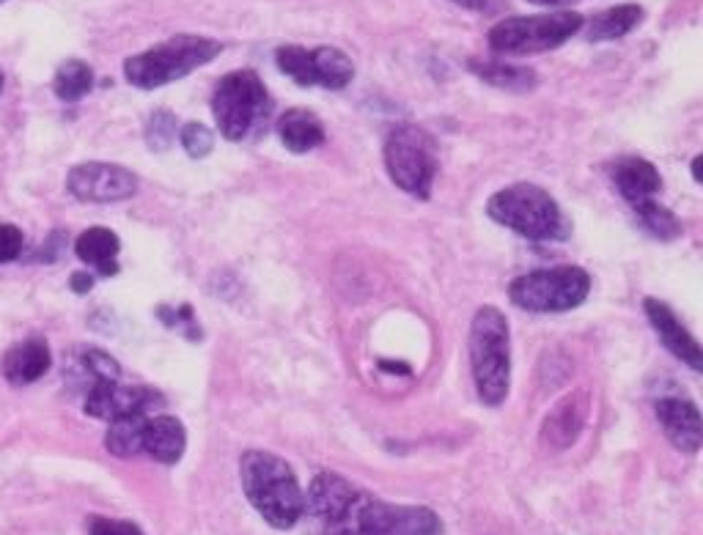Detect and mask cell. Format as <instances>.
Segmentation results:
<instances>
[{
  "instance_id": "6da1fadb",
  "label": "cell",
  "mask_w": 703,
  "mask_h": 535,
  "mask_svg": "<svg viewBox=\"0 0 703 535\" xmlns=\"http://www.w3.org/2000/svg\"><path fill=\"white\" fill-rule=\"evenodd\" d=\"M303 516L316 535H443L432 508L388 506L332 473L316 475Z\"/></svg>"
},
{
  "instance_id": "7a4b0ae2",
  "label": "cell",
  "mask_w": 703,
  "mask_h": 535,
  "mask_svg": "<svg viewBox=\"0 0 703 535\" xmlns=\"http://www.w3.org/2000/svg\"><path fill=\"white\" fill-rule=\"evenodd\" d=\"M240 478L245 497L264 522L289 530L303 519L305 491L283 459L267 450H247L240 459Z\"/></svg>"
},
{
  "instance_id": "3957f363",
  "label": "cell",
  "mask_w": 703,
  "mask_h": 535,
  "mask_svg": "<svg viewBox=\"0 0 703 535\" xmlns=\"http://www.w3.org/2000/svg\"><path fill=\"white\" fill-rule=\"evenodd\" d=\"M470 368L481 404L500 406L511 388L509 319L498 308H481L470 325Z\"/></svg>"
},
{
  "instance_id": "277c9868",
  "label": "cell",
  "mask_w": 703,
  "mask_h": 535,
  "mask_svg": "<svg viewBox=\"0 0 703 535\" xmlns=\"http://www.w3.org/2000/svg\"><path fill=\"white\" fill-rule=\"evenodd\" d=\"M486 215L528 240L553 242L569 236V222L560 206L536 184L520 182L495 193L486 204Z\"/></svg>"
},
{
  "instance_id": "5b68a950",
  "label": "cell",
  "mask_w": 703,
  "mask_h": 535,
  "mask_svg": "<svg viewBox=\"0 0 703 535\" xmlns=\"http://www.w3.org/2000/svg\"><path fill=\"white\" fill-rule=\"evenodd\" d=\"M223 52V45L206 36H190L179 34L173 39L155 45L151 50L132 56L124 61V77L135 88H151L168 86L173 81H182L190 72H195L204 63L215 61Z\"/></svg>"
},
{
  "instance_id": "8992f818",
  "label": "cell",
  "mask_w": 703,
  "mask_h": 535,
  "mask_svg": "<svg viewBox=\"0 0 703 535\" xmlns=\"http://www.w3.org/2000/svg\"><path fill=\"white\" fill-rule=\"evenodd\" d=\"M213 113L226 141H245L267 124L272 99L267 86L253 69H237L218 83L213 97Z\"/></svg>"
},
{
  "instance_id": "52a82bcc",
  "label": "cell",
  "mask_w": 703,
  "mask_h": 535,
  "mask_svg": "<svg viewBox=\"0 0 703 535\" xmlns=\"http://www.w3.org/2000/svg\"><path fill=\"white\" fill-rule=\"evenodd\" d=\"M585 28L580 12H547L531 17H509L489 31V47L500 56H538L567 45Z\"/></svg>"
},
{
  "instance_id": "ba28073f",
  "label": "cell",
  "mask_w": 703,
  "mask_h": 535,
  "mask_svg": "<svg viewBox=\"0 0 703 535\" xmlns=\"http://www.w3.org/2000/svg\"><path fill=\"white\" fill-rule=\"evenodd\" d=\"M591 291V275L583 267H553L511 280L509 296L528 314H563L583 305Z\"/></svg>"
},
{
  "instance_id": "9c48e42d",
  "label": "cell",
  "mask_w": 703,
  "mask_h": 535,
  "mask_svg": "<svg viewBox=\"0 0 703 535\" xmlns=\"http://www.w3.org/2000/svg\"><path fill=\"white\" fill-rule=\"evenodd\" d=\"M385 168L396 187L426 200L437 177V146L429 132L404 124L396 126L385 141Z\"/></svg>"
},
{
  "instance_id": "30bf717a",
  "label": "cell",
  "mask_w": 703,
  "mask_h": 535,
  "mask_svg": "<svg viewBox=\"0 0 703 535\" xmlns=\"http://www.w3.org/2000/svg\"><path fill=\"white\" fill-rule=\"evenodd\" d=\"M275 63L298 86H322L341 92L355 77V63L338 47H300L283 45L275 52Z\"/></svg>"
},
{
  "instance_id": "8fae6325",
  "label": "cell",
  "mask_w": 703,
  "mask_h": 535,
  "mask_svg": "<svg viewBox=\"0 0 703 535\" xmlns=\"http://www.w3.org/2000/svg\"><path fill=\"white\" fill-rule=\"evenodd\" d=\"M69 193L86 204H116L137 193V177L110 162H83L66 177Z\"/></svg>"
},
{
  "instance_id": "7c38bea8",
  "label": "cell",
  "mask_w": 703,
  "mask_h": 535,
  "mask_svg": "<svg viewBox=\"0 0 703 535\" xmlns=\"http://www.w3.org/2000/svg\"><path fill=\"white\" fill-rule=\"evenodd\" d=\"M162 404V396L151 388H132L121 381H94L86 396V412L97 421H119L130 415H149Z\"/></svg>"
},
{
  "instance_id": "4fadbf2b",
  "label": "cell",
  "mask_w": 703,
  "mask_h": 535,
  "mask_svg": "<svg viewBox=\"0 0 703 535\" xmlns=\"http://www.w3.org/2000/svg\"><path fill=\"white\" fill-rule=\"evenodd\" d=\"M657 421L663 431L668 434L670 442L684 453H698L703 442V423L701 412L690 399H679V396H663L654 404Z\"/></svg>"
},
{
  "instance_id": "5bb4252c",
  "label": "cell",
  "mask_w": 703,
  "mask_h": 535,
  "mask_svg": "<svg viewBox=\"0 0 703 535\" xmlns=\"http://www.w3.org/2000/svg\"><path fill=\"white\" fill-rule=\"evenodd\" d=\"M643 311H646L649 321H652V327L657 330L659 341L668 346V352H674L676 357H679L681 363L690 365L692 370H701V365H703L701 346H698L695 338L690 336V330L681 325L679 316L670 311V305H665V302L649 296V300L643 302Z\"/></svg>"
},
{
  "instance_id": "9a60e30c",
  "label": "cell",
  "mask_w": 703,
  "mask_h": 535,
  "mask_svg": "<svg viewBox=\"0 0 703 535\" xmlns=\"http://www.w3.org/2000/svg\"><path fill=\"white\" fill-rule=\"evenodd\" d=\"M613 182H616L618 193L623 195L632 209L646 200L657 198V193L663 190V179H659V171L643 157H621L613 166Z\"/></svg>"
},
{
  "instance_id": "2e32d148",
  "label": "cell",
  "mask_w": 703,
  "mask_h": 535,
  "mask_svg": "<svg viewBox=\"0 0 703 535\" xmlns=\"http://www.w3.org/2000/svg\"><path fill=\"white\" fill-rule=\"evenodd\" d=\"M50 365L52 354L45 338L28 336L17 346L9 349L0 370H3L7 381H12V385H31V381H39L50 370Z\"/></svg>"
},
{
  "instance_id": "e0dca14e",
  "label": "cell",
  "mask_w": 703,
  "mask_h": 535,
  "mask_svg": "<svg viewBox=\"0 0 703 535\" xmlns=\"http://www.w3.org/2000/svg\"><path fill=\"white\" fill-rule=\"evenodd\" d=\"M585 417H589V396L572 393L560 401L553 412L547 415L542 428V439L553 448H569L583 431Z\"/></svg>"
},
{
  "instance_id": "ac0fdd59",
  "label": "cell",
  "mask_w": 703,
  "mask_h": 535,
  "mask_svg": "<svg viewBox=\"0 0 703 535\" xmlns=\"http://www.w3.org/2000/svg\"><path fill=\"white\" fill-rule=\"evenodd\" d=\"M187 448V431L177 417H149L144 428V453L160 464H177Z\"/></svg>"
},
{
  "instance_id": "d6986e66",
  "label": "cell",
  "mask_w": 703,
  "mask_h": 535,
  "mask_svg": "<svg viewBox=\"0 0 703 535\" xmlns=\"http://www.w3.org/2000/svg\"><path fill=\"white\" fill-rule=\"evenodd\" d=\"M278 135L280 143L294 151V155H305L311 148L322 146L325 143V126L316 119V113L303 108H294L289 113L280 115L278 121Z\"/></svg>"
},
{
  "instance_id": "ffe728a7",
  "label": "cell",
  "mask_w": 703,
  "mask_h": 535,
  "mask_svg": "<svg viewBox=\"0 0 703 535\" xmlns=\"http://www.w3.org/2000/svg\"><path fill=\"white\" fill-rule=\"evenodd\" d=\"M119 251H121V242L110 228H88V231H83L75 242L77 258H81L83 264L97 267L99 275H105V278L119 272V264H116Z\"/></svg>"
},
{
  "instance_id": "44dd1931",
  "label": "cell",
  "mask_w": 703,
  "mask_h": 535,
  "mask_svg": "<svg viewBox=\"0 0 703 535\" xmlns=\"http://www.w3.org/2000/svg\"><path fill=\"white\" fill-rule=\"evenodd\" d=\"M643 23V9L638 3H621V7H613L607 12L596 14L589 23V41H613L621 39V36L632 34L638 25Z\"/></svg>"
},
{
  "instance_id": "7402d4cb",
  "label": "cell",
  "mask_w": 703,
  "mask_h": 535,
  "mask_svg": "<svg viewBox=\"0 0 703 535\" xmlns=\"http://www.w3.org/2000/svg\"><path fill=\"white\" fill-rule=\"evenodd\" d=\"M473 74H478L481 81H486L495 88H506V92H531L536 88V74L533 69L511 66L504 61H470Z\"/></svg>"
},
{
  "instance_id": "603a6c76",
  "label": "cell",
  "mask_w": 703,
  "mask_h": 535,
  "mask_svg": "<svg viewBox=\"0 0 703 535\" xmlns=\"http://www.w3.org/2000/svg\"><path fill=\"white\" fill-rule=\"evenodd\" d=\"M149 415H130L119 417L110 423L108 434H105V448L119 459H130V455L144 453V428Z\"/></svg>"
},
{
  "instance_id": "cb8c5ba5",
  "label": "cell",
  "mask_w": 703,
  "mask_h": 535,
  "mask_svg": "<svg viewBox=\"0 0 703 535\" xmlns=\"http://www.w3.org/2000/svg\"><path fill=\"white\" fill-rule=\"evenodd\" d=\"M94 88V69L81 58H69L58 66L56 77H52V92L63 102H77Z\"/></svg>"
},
{
  "instance_id": "d4e9b609",
  "label": "cell",
  "mask_w": 703,
  "mask_h": 535,
  "mask_svg": "<svg viewBox=\"0 0 703 535\" xmlns=\"http://www.w3.org/2000/svg\"><path fill=\"white\" fill-rule=\"evenodd\" d=\"M635 215H638V220L643 222V228H646L649 234L657 236V240L670 242L681 234V222L676 220L674 211H668L665 206H659L657 198L635 206Z\"/></svg>"
},
{
  "instance_id": "484cf974",
  "label": "cell",
  "mask_w": 703,
  "mask_h": 535,
  "mask_svg": "<svg viewBox=\"0 0 703 535\" xmlns=\"http://www.w3.org/2000/svg\"><path fill=\"white\" fill-rule=\"evenodd\" d=\"M179 141H182V148L193 160H204V157L213 155L215 148V135L204 124H198V121L184 124L182 132H179Z\"/></svg>"
},
{
  "instance_id": "4316f807",
  "label": "cell",
  "mask_w": 703,
  "mask_h": 535,
  "mask_svg": "<svg viewBox=\"0 0 703 535\" xmlns=\"http://www.w3.org/2000/svg\"><path fill=\"white\" fill-rule=\"evenodd\" d=\"M173 137H177V121H173V115L166 113V110L151 113L149 124H146V143L155 151H166L173 143Z\"/></svg>"
},
{
  "instance_id": "83f0119b",
  "label": "cell",
  "mask_w": 703,
  "mask_h": 535,
  "mask_svg": "<svg viewBox=\"0 0 703 535\" xmlns=\"http://www.w3.org/2000/svg\"><path fill=\"white\" fill-rule=\"evenodd\" d=\"M83 365H86L88 374L94 376V381H119L121 379V365L116 363L108 352H99V349H88L86 357H83Z\"/></svg>"
},
{
  "instance_id": "f1b7e54d",
  "label": "cell",
  "mask_w": 703,
  "mask_h": 535,
  "mask_svg": "<svg viewBox=\"0 0 703 535\" xmlns=\"http://www.w3.org/2000/svg\"><path fill=\"white\" fill-rule=\"evenodd\" d=\"M88 535H146L137 524L124 522V519H88Z\"/></svg>"
},
{
  "instance_id": "f546056e",
  "label": "cell",
  "mask_w": 703,
  "mask_h": 535,
  "mask_svg": "<svg viewBox=\"0 0 703 535\" xmlns=\"http://www.w3.org/2000/svg\"><path fill=\"white\" fill-rule=\"evenodd\" d=\"M23 231H20L17 226H9V222H3L0 226V264H9L14 262V258H20V253H23Z\"/></svg>"
},
{
  "instance_id": "4dcf8cb0",
  "label": "cell",
  "mask_w": 703,
  "mask_h": 535,
  "mask_svg": "<svg viewBox=\"0 0 703 535\" xmlns=\"http://www.w3.org/2000/svg\"><path fill=\"white\" fill-rule=\"evenodd\" d=\"M69 285H72V291H75V294H88V291L94 289V275L75 272L72 278H69Z\"/></svg>"
},
{
  "instance_id": "1f68e13d",
  "label": "cell",
  "mask_w": 703,
  "mask_h": 535,
  "mask_svg": "<svg viewBox=\"0 0 703 535\" xmlns=\"http://www.w3.org/2000/svg\"><path fill=\"white\" fill-rule=\"evenodd\" d=\"M453 7H462V9H470V12H481V9L486 7V0H451Z\"/></svg>"
},
{
  "instance_id": "d6a6232c",
  "label": "cell",
  "mask_w": 703,
  "mask_h": 535,
  "mask_svg": "<svg viewBox=\"0 0 703 535\" xmlns=\"http://www.w3.org/2000/svg\"><path fill=\"white\" fill-rule=\"evenodd\" d=\"M528 3H538V7H572L574 0H528Z\"/></svg>"
},
{
  "instance_id": "836d02e7",
  "label": "cell",
  "mask_w": 703,
  "mask_h": 535,
  "mask_svg": "<svg viewBox=\"0 0 703 535\" xmlns=\"http://www.w3.org/2000/svg\"><path fill=\"white\" fill-rule=\"evenodd\" d=\"M701 160L703 157H695V160H692V179H695V182H701Z\"/></svg>"
},
{
  "instance_id": "e575fe53",
  "label": "cell",
  "mask_w": 703,
  "mask_h": 535,
  "mask_svg": "<svg viewBox=\"0 0 703 535\" xmlns=\"http://www.w3.org/2000/svg\"><path fill=\"white\" fill-rule=\"evenodd\" d=\"M0 92H3V72H0Z\"/></svg>"
},
{
  "instance_id": "d590c367",
  "label": "cell",
  "mask_w": 703,
  "mask_h": 535,
  "mask_svg": "<svg viewBox=\"0 0 703 535\" xmlns=\"http://www.w3.org/2000/svg\"><path fill=\"white\" fill-rule=\"evenodd\" d=\"M0 3H3V0H0Z\"/></svg>"
}]
</instances>
